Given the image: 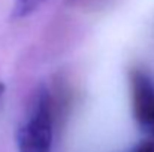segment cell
I'll return each mask as SVG.
<instances>
[{
  "instance_id": "obj_1",
  "label": "cell",
  "mask_w": 154,
  "mask_h": 152,
  "mask_svg": "<svg viewBox=\"0 0 154 152\" xmlns=\"http://www.w3.org/2000/svg\"><path fill=\"white\" fill-rule=\"evenodd\" d=\"M54 140V101L48 85L41 84L32 94L17 131L18 152H51Z\"/></svg>"
},
{
  "instance_id": "obj_3",
  "label": "cell",
  "mask_w": 154,
  "mask_h": 152,
  "mask_svg": "<svg viewBox=\"0 0 154 152\" xmlns=\"http://www.w3.org/2000/svg\"><path fill=\"white\" fill-rule=\"evenodd\" d=\"M133 152H154V140L153 139H150V140L141 143V145H139Z\"/></svg>"
},
{
  "instance_id": "obj_4",
  "label": "cell",
  "mask_w": 154,
  "mask_h": 152,
  "mask_svg": "<svg viewBox=\"0 0 154 152\" xmlns=\"http://www.w3.org/2000/svg\"><path fill=\"white\" fill-rule=\"evenodd\" d=\"M5 90H6V87H5V84L3 82H0V101L3 99V94H5Z\"/></svg>"
},
{
  "instance_id": "obj_2",
  "label": "cell",
  "mask_w": 154,
  "mask_h": 152,
  "mask_svg": "<svg viewBox=\"0 0 154 152\" xmlns=\"http://www.w3.org/2000/svg\"><path fill=\"white\" fill-rule=\"evenodd\" d=\"M132 112L136 124L154 140V79L141 66L127 72Z\"/></svg>"
}]
</instances>
